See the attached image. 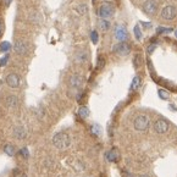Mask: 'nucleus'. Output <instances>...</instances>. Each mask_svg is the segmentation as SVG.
<instances>
[{
    "label": "nucleus",
    "instance_id": "obj_1",
    "mask_svg": "<svg viewBox=\"0 0 177 177\" xmlns=\"http://www.w3.org/2000/svg\"><path fill=\"white\" fill-rule=\"evenodd\" d=\"M53 144L58 149H67V148L71 146V137L65 132H60L56 133L54 137H53Z\"/></svg>",
    "mask_w": 177,
    "mask_h": 177
},
{
    "label": "nucleus",
    "instance_id": "obj_24",
    "mask_svg": "<svg viewBox=\"0 0 177 177\" xmlns=\"http://www.w3.org/2000/svg\"><path fill=\"white\" fill-rule=\"evenodd\" d=\"M90 39H92V42H93L94 44L98 43L99 36H98V32H97V31H92V33H90Z\"/></svg>",
    "mask_w": 177,
    "mask_h": 177
},
{
    "label": "nucleus",
    "instance_id": "obj_22",
    "mask_svg": "<svg viewBox=\"0 0 177 177\" xmlns=\"http://www.w3.org/2000/svg\"><path fill=\"white\" fill-rule=\"evenodd\" d=\"M133 32H134L136 39H137V41H141V39H142V31H141V27H139V26H136Z\"/></svg>",
    "mask_w": 177,
    "mask_h": 177
},
{
    "label": "nucleus",
    "instance_id": "obj_17",
    "mask_svg": "<svg viewBox=\"0 0 177 177\" xmlns=\"http://www.w3.org/2000/svg\"><path fill=\"white\" fill-rule=\"evenodd\" d=\"M141 77L139 76H136L134 78H133L132 83H131V89L132 90H137V89L139 88V86H141Z\"/></svg>",
    "mask_w": 177,
    "mask_h": 177
},
{
    "label": "nucleus",
    "instance_id": "obj_28",
    "mask_svg": "<svg viewBox=\"0 0 177 177\" xmlns=\"http://www.w3.org/2000/svg\"><path fill=\"white\" fill-rule=\"evenodd\" d=\"M104 64H105V60H104L103 56H100V58L98 59V67H99V69H103Z\"/></svg>",
    "mask_w": 177,
    "mask_h": 177
},
{
    "label": "nucleus",
    "instance_id": "obj_20",
    "mask_svg": "<svg viewBox=\"0 0 177 177\" xmlns=\"http://www.w3.org/2000/svg\"><path fill=\"white\" fill-rule=\"evenodd\" d=\"M11 49V44L9 43V42H1V44H0V51L1 53H7L9 50Z\"/></svg>",
    "mask_w": 177,
    "mask_h": 177
},
{
    "label": "nucleus",
    "instance_id": "obj_15",
    "mask_svg": "<svg viewBox=\"0 0 177 177\" xmlns=\"http://www.w3.org/2000/svg\"><path fill=\"white\" fill-rule=\"evenodd\" d=\"M87 60H88V53H87V51L82 50V51L77 53V55H76V61H77V62L83 64V62H86Z\"/></svg>",
    "mask_w": 177,
    "mask_h": 177
},
{
    "label": "nucleus",
    "instance_id": "obj_6",
    "mask_svg": "<svg viewBox=\"0 0 177 177\" xmlns=\"http://www.w3.org/2000/svg\"><path fill=\"white\" fill-rule=\"evenodd\" d=\"M176 9L171 5H167L165 6L161 10V17L164 20H174L176 17Z\"/></svg>",
    "mask_w": 177,
    "mask_h": 177
},
{
    "label": "nucleus",
    "instance_id": "obj_16",
    "mask_svg": "<svg viewBox=\"0 0 177 177\" xmlns=\"http://www.w3.org/2000/svg\"><path fill=\"white\" fill-rule=\"evenodd\" d=\"M78 115L81 116L82 118H86L89 116V109L87 106H81L79 109H78Z\"/></svg>",
    "mask_w": 177,
    "mask_h": 177
},
{
    "label": "nucleus",
    "instance_id": "obj_30",
    "mask_svg": "<svg viewBox=\"0 0 177 177\" xmlns=\"http://www.w3.org/2000/svg\"><path fill=\"white\" fill-rule=\"evenodd\" d=\"M155 48H156V46H155L154 44L149 45V46H148V53H149V54H151V53L154 51V49H155Z\"/></svg>",
    "mask_w": 177,
    "mask_h": 177
},
{
    "label": "nucleus",
    "instance_id": "obj_8",
    "mask_svg": "<svg viewBox=\"0 0 177 177\" xmlns=\"http://www.w3.org/2000/svg\"><path fill=\"white\" fill-rule=\"evenodd\" d=\"M115 38L117 39L118 42H125L126 39H127V37H128V34H127V30L123 27V26H116V28H115Z\"/></svg>",
    "mask_w": 177,
    "mask_h": 177
},
{
    "label": "nucleus",
    "instance_id": "obj_26",
    "mask_svg": "<svg viewBox=\"0 0 177 177\" xmlns=\"http://www.w3.org/2000/svg\"><path fill=\"white\" fill-rule=\"evenodd\" d=\"M92 132L94 133V134H97V136H99V134L102 133L100 126H99V125H93V126H92Z\"/></svg>",
    "mask_w": 177,
    "mask_h": 177
},
{
    "label": "nucleus",
    "instance_id": "obj_11",
    "mask_svg": "<svg viewBox=\"0 0 177 177\" xmlns=\"http://www.w3.org/2000/svg\"><path fill=\"white\" fill-rule=\"evenodd\" d=\"M82 84H83V77L82 76H79V74L71 76V78H70V86L72 88H79V87H82Z\"/></svg>",
    "mask_w": 177,
    "mask_h": 177
},
{
    "label": "nucleus",
    "instance_id": "obj_10",
    "mask_svg": "<svg viewBox=\"0 0 177 177\" xmlns=\"http://www.w3.org/2000/svg\"><path fill=\"white\" fill-rule=\"evenodd\" d=\"M14 50L18 55H23V54L27 53V44L23 41H17L14 44Z\"/></svg>",
    "mask_w": 177,
    "mask_h": 177
},
{
    "label": "nucleus",
    "instance_id": "obj_23",
    "mask_svg": "<svg viewBox=\"0 0 177 177\" xmlns=\"http://www.w3.org/2000/svg\"><path fill=\"white\" fill-rule=\"evenodd\" d=\"M158 94H159V97L161 98L162 100H167V99H169V97H170V94H169L166 90H164V89H159Z\"/></svg>",
    "mask_w": 177,
    "mask_h": 177
},
{
    "label": "nucleus",
    "instance_id": "obj_19",
    "mask_svg": "<svg viewBox=\"0 0 177 177\" xmlns=\"http://www.w3.org/2000/svg\"><path fill=\"white\" fill-rule=\"evenodd\" d=\"M99 28L102 31H108L110 28V22H109V20H100L99 21Z\"/></svg>",
    "mask_w": 177,
    "mask_h": 177
},
{
    "label": "nucleus",
    "instance_id": "obj_31",
    "mask_svg": "<svg viewBox=\"0 0 177 177\" xmlns=\"http://www.w3.org/2000/svg\"><path fill=\"white\" fill-rule=\"evenodd\" d=\"M2 33V21L0 20V34Z\"/></svg>",
    "mask_w": 177,
    "mask_h": 177
},
{
    "label": "nucleus",
    "instance_id": "obj_5",
    "mask_svg": "<svg viewBox=\"0 0 177 177\" xmlns=\"http://www.w3.org/2000/svg\"><path fill=\"white\" fill-rule=\"evenodd\" d=\"M143 10H144V12L147 14V15H154L155 12H156V10H158V4H156V1L155 0H147L146 2H144V5H143Z\"/></svg>",
    "mask_w": 177,
    "mask_h": 177
},
{
    "label": "nucleus",
    "instance_id": "obj_2",
    "mask_svg": "<svg viewBox=\"0 0 177 177\" xmlns=\"http://www.w3.org/2000/svg\"><path fill=\"white\" fill-rule=\"evenodd\" d=\"M149 125H150V121H149V117L147 115H138L137 117L134 118L133 121V126L137 131H147L149 128Z\"/></svg>",
    "mask_w": 177,
    "mask_h": 177
},
{
    "label": "nucleus",
    "instance_id": "obj_9",
    "mask_svg": "<svg viewBox=\"0 0 177 177\" xmlns=\"http://www.w3.org/2000/svg\"><path fill=\"white\" fill-rule=\"evenodd\" d=\"M6 84L11 88H17L20 86V77L16 74H9L6 76Z\"/></svg>",
    "mask_w": 177,
    "mask_h": 177
},
{
    "label": "nucleus",
    "instance_id": "obj_29",
    "mask_svg": "<svg viewBox=\"0 0 177 177\" xmlns=\"http://www.w3.org/2000/svg\"><path fill=\"white\" fill-rule=\"evenodd\" d=\"M164 32H172V28H165V27L158 28V33H164Z\"/></svg>",
    "mask_w": 177,
    "mask_h": 177
},
{
    "label": "nucleus",
    "instance_id": "obj_4",
    "mask_svg": "<svg viewBox=\"0 0 177 177\" xmlns=\"http://www.w3.org/2000/svg\"><path fill=\"white\" fill-rule=\"evenodd\" d=\"M112 51H114L115 54L120 55V56H126V55H128V54H130V51H131V46H130V44H127L126 42H120V43L114 45Z\"/></svg>",
    "mask_w": 177,
    "mask_h": 177
},
{
    "label": "nucleus",
    "instance_id": "obj_32",
    "mask_svg": "<svg viewBox=\"0 0 177 177\" xmlns=\"http://www.w3.org/2000/svg\"><path fill=\"white\" fill-rule=\"evenodd\" d=\"M11 1H12V0H6V1H5V2H6V6H9V5H10V2H11Z\"/></svg>",
    "mask_w": 177,
    "mask_h": 177
},
{
    "label": "nucleus",
    "instance_id": "obj_18",
    "mask_svg": "<svg viewBox=\"0 0 177 177\" xmlns=\"http://www.w3.org/2000/svg\"><path fill=\"white\" fill-rule=\"evenodd\" d=\"M4 151H5V154L9 155V156L15 155V148H14V146H11V144H6V146L4 147Z\"/></svg>",
    "mask_w": 177,
    "mask_h": 177
},
{
    "label": "nucleus",
    "instance_id": "obj_34",
    "mask_svg": "<svg viewBox=\"0 0 177 177\" xmlns=\"http://www.w3.org/2000/svg\"><path fill=\"white\" fill-rule=\"evenodd\" d=\"M176 36H177V32H176Z\"/></svg>",
    "mask_w": 177,
    "mask_h": 177
},
{
    "label": "nucleus",
    "instance_id": "obj_14",
    "mask_svg": "<svg viewBox=\"0 0 177 177\" xmlns=\"http://www.w3.org/2000/svg\"><path fill=\"white\" fill-rule=\"evenodd\" d=\"M106 159L110 162H116L118 159H120V155H118V153L115 149H112V150H110V151L106 154Z\"/></svg>",
    "mask_w": 177,
    "mask_h": 177
},
{
    "label": "nucleus",
    "instance_id": "obj_25",
    "mask_svg": "<svg viewBox=\"0 0 177 177\" xmlns=\"http://www.w3.org/2000/svg\"><path fill=\"white\" fill-rule=\"evenodd\" d=\"M20 154H21L25 159H27V158L30 156V151H28V149H27L26 147H23V148H21V149H20Z\"/></svg>",
    "mask_w": 177,
    "mask_h": 177
},
{
    "label": "nucleus",
    "instance_id": "obj_21",
    "mask_svg": "<svg viewBox=\"0 0 177 177\" xmlns=\"http://www.w3.org/2000/svg\"><path fill=\"white\" fill-rule=\"evenodd\" d=\"M76 10H77V12H78V14L83 15V14H86V12H87L88 7H87V5H83V4H81V5H78V6L76 7Z\"/></svg>",
    "mask_w": 177,
    "mask_h": 177
},
{
    "label": "nucleus",
    "instance_id": "obj_13",
    "mask_svg": "<svg viewBox=\"0 0 177 177\" xmlns=\"http://www.w3.org/2000/svg\"><path fill=\"white\" fill-rule=\"evenodd\" d=\"M5 104L7 108H16L17 104H18V100H17V97L16 95H7L6 99H5Z\"/></svg>",
    "mask_w": 177,
    "mask_h": 177
},
{
    "label": "nucleus",
    "instance_id": "obj_27",
    "mask_svg": "<svg viewBox=\"0 0 177 177\" xmlns=\"http://www.w3.org/2000/svg\"><path fill=\"white\" fill-rule=\"evenodd\" d=\"M10 59V56L9 55H5V56H2L1 59H0V67H2V66H5L6 64H7V61Z\"/></svg>",
    "mask_w": 177,
    "mask_h": 177
},
{
    "label": "nucleus",
    "instance_id": "obj_3",
    "mask_svg": "<svg viewBox=\"0 0 177 177\" xmlns=\"http://www.w3.org/2000/svg\"><path fill=\"white\" fill-rule=\"evenodd\" d=\"M114 12H115L114 5H112L111 2H105V4H103V5L99 7V10H98V16L102 17L103 20H108V18H110L111 16L114 15Z\"/></svg>",
    "mask_w": 177,
    "mask_h": 177
},
{
    "label": "nucleus",
    "instance_id": "obj_12",
    "mask_svg": "<svg viewBox=\"0 0 177 177\" xmlns=\"http://www.w3.org/2000/svg\"><path fill=\"white\" fill-rule=\"evenodd\" d=\"M14 136L17 139H25L27 137V132L23 126H16L14 128Z\"/></svg>",
    "mask_w": 177,
    "mask_h": 177
},
{
    "label": "nucleus",
    "instance_id": "obj_33",
    "mask_svg": "<svg viewBox=\"0 0 177 177\" xmlns=\"http://www.w3.org/2000/svg\"><path fill=\"white\" fill-rule=\"evenodd\" d=\"M138 177H150L149 175H139Z\"/></svg>",
    "mask_w": 177,
    "mask_h": 177
},
{
    "label": "nucleus",
    "instance_id": "obj_7",
    "mask_svg": "<svg viewBox=\"0 0 177 177\" xmlns=\"http://www.w3.org/2000/svg\"><path fill=\"white\" fill-rule=\"evenodd\" d=\"M154 130H155V132L159 133V134L167 132V130H169V123H167V121H165V120H162V118L156 120L155 123H154Z\"/></svg>",
    "mask_w": 177,
    "mask_h": 177
}]
</instances>
